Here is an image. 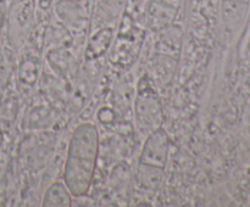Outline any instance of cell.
Listing matches in <instances>:
<instances>
[{
    "label": "cell",
    "instance_id": "3",
    "mask_svg": "<svg viewBox=\"0 0 250 207\" xmlns=\"http://www.w3.org/2000/svg\"><path fill=\"white\" fill-rule=\"evenodd\" d=\"M44 201H45L44 205H48V206H68L70 196L62 185L54 184L46 192Z\"/></svg>",
    "mask_w": 250,
    "mask_h": 207
},
{
    "label": "cell",
    "instance_id": "5",
    "mask_svg": "<svg viewBox=\"0 0 250 207\" xmlns=\"http://www.w3.org/2000/svg\"><path fill=\"white\" fill-rule=\"evenodd\" d=\"M51 1H53V0H39V5H41L42 9H48V7L50 6Z\"/></svg>",
    "mask_w": 250,
    "mask_h": 207
},
{
    "label": "cell",
    "instance_id": "4",
    "mask_svg": "<svg viewBox=\"0 0 250 207\" xmlns=\"http://www.w3.org/2000/svg\"><path fill=\"white\" fill-rule=\"evenodd\" d=\"M181 0H153L151 1V14L154 16H163L165 19L172 17L177 11Z\"/></svg>",
    "mask_w": 250,
    "mask_h": 207
},
{
    "label": "cell",
    "instance_id": "2",
    "mask_svg": "<svg viewBox=\"0 0 250 207\" xmlns=\"http://www.w3.org/2000/svg\"><path fill=\"white\" fill-rule=\"evenodd\" d=\"M165 133V132H164ZM163 132H156L155 135L151 136L148 140L146 149L143 150V156L146 160L150 157L155 151V157L154 161L163 163L166 157V151H167V143H166V136ZM165 163V162H164Z\"/></svg>",
    "mask_w": 250,
    "mask_h": 207
},
{
    "label": "cell",
    "instance_id": "1",
    "mask_svg": "<svg viewBox=\"0 0 250 207\" xmlns=\"http://www.w3.org/2000/svg\"><path fill=\"white\" fill-rule=\"evenodd\" d=\"M93 158H85L78 161L75 156H70L68 162L66 165L65 180L67 183L71 191L76 195H81L87 192L92 180L93 168L94 162Z\"/></svg>",
    "mask_w": 250,
    "mask_h": 207
}]
</instances>
